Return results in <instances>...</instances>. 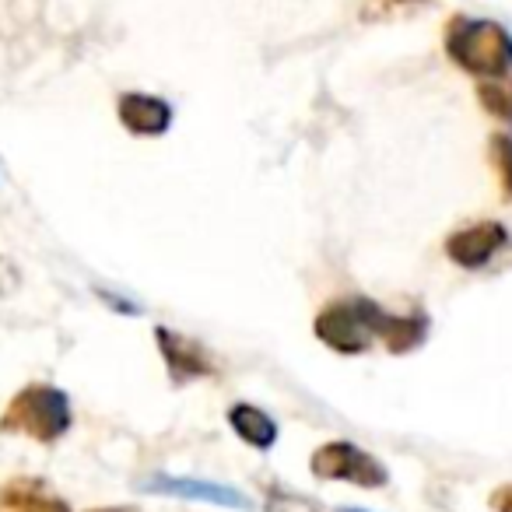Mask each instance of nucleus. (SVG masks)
Instances as JSON below:
<instances>
[{
    "label": "nucleus",
    "instance_id": "obj_16",
    "mask_svg": "<svg viewBox=\"0 0 512 512\" xmlns=\"http://www.w3.org/2000/svg\"><path fill=\"white\" fill-rule=\"evenodd\" d=\"M344 512H362V509H344Z\"/></svg>",
    "mask_w": 512,
    "mask_h": 512
},
{
    "label": "nucleus",
    "instance_id": "obj_10",
    "mask_svg": "<svg viewBox=\"0 0 512 512\" xmlns=\"http://www.w3.org/2000/svg\"><path fill=\"white\" fill-rule=\"evenodd\" d=\"M228 425L235 428V435H239L242 442H249V446H256V449H271L274 442H278V425H274V418L253 404H235L232 411H228Z\"/></svg>",
    "mask_w": 512,
    "mask_h": 512
},
{
    "label": "nucleus",
    "instance_id": "obj_11",
    "mask_svg": "<svg viewBox=\"0 0 512 512\" xmlns=\"http://www.w3.org/2000/svg\"><path fill=\"white\" fill-rule=\"evenodd\" d=\"M477 99H481L484 113H491V116H498V120L512 123V78L477 81Z\"/></svg>",
    "mask_w": 512,
    "mask_h": 512
},
{
    "label": "nucleus",
    "instance_id": "obj_1",
    "mask_svg": "<svg viewBox=\"0 0 512 512\" xmlns=\"http://www.w3.org/2000/svg\"><path fill=\"white\" fill-rule=\"evenodd\" d=\"M446 53L460 71L481 81L509 78L512 71V32L491 18L456 15L446 25Z\"/></svg>",
    "mask_w": 512,
    "mask_h": 512
},
{
    "label": "nucleus",
    "instance_id": "obj_3",
    "mask_svg": "<svg viewBox=\"0 0 512 512\" xmlns=\"http://www.w3.org/2000/svg\"><path fill=\"white\" fill-rule=\"evenodd\" d=\"M71 428V400L64 390L50 383H32L11 397V404L0 414L4 435H29L36 442H57Z\"/></svg>",
    "mask_w": 512,
    "mask_h": 512
},
{
    "label": "nucleus",
    "instance_id": "obj_4",
    "mask_svg": "<svg viewBox=\"0 0 512 512\" xmlns=\"http://www.w3.org/2000/svg\"><path fill=\"white\" fill-rule=\"evenodd\" d=\"M512 242L502 221H477V225L456 228L446 239V256L463 271H481Z\"/></svg>",
    "mask_w": 512,
    "mask_h": 512
},
{
    "label": "nucleus",
    "instance_id": "obj_2",
    "mask_svg": "<svg viewBox=\"0 0 512 512\" xmlns=\"http://www.w3.org/2000/svg\"><path fill=\"white\" fill-rule=\"evenodd\" d=\"M393 327V313L369 299H341L330 302L316 316V337L337 355H362L376 341H386Z\"/></svg>",
    "mask_w": 512,
    "mask_h": 512
},
{
    "label": "nucleus",
    "instance_id": "obj_5",
    "mask_svg": "<svg viewBox=\"0 0 512 512\" xmlns=\"http://www.w3.org/2000/svg\"><path fill=\"white\" fill-rule=\"evenodd\" d=\"M313 474L316 477H330V481H351L362 484V488H376L386 484V467L376 463L369 453H362L351 442H330L320 453L313 456Z\"/></svg>",
    "mask_w": 512,
    "mask_h": 512
},
{
    "label": "nucleus",
    "instance_id": "obj_15",
    "mask_svg": "<svg viewBox=\"0 0 512 512\" xmlns=\"http://www.w3.org/2000/svg\"><path fill=\"white\" fill-rule=\"evenodd\" d=\"M95 512H123V509H95Z\"/></svg>",
    "mask_w": 512,
    "mask_h": 512
},
{
    "label": "nucleus",
    "instance_id": "obj_12",
    "mask_svg": "<svg viewBox=\"0 0 512 512\" xmlns=\"http://www.w3.org/2000/svg\"><path fill=\"white\" fill-rule=\"evenodd\" d=\"M488 158H491V165H495V176H498V186H502V197L512 200V134H491Z\"/></svg>",
    "mask_w": 512,
    "mask_h": 512
},
{
    "label": "nucleus",
    "instance_id": "obj_13",
    "mask_svg": "<svg viewBox=\"0 0 512 512\" xmlns=\"http://www.w3.org/2000/svg\"><path fill=\"white\" fill-rule=\"evenodd\" d=\"M495 509H498V512H512V484H509V488H502V491L495 495Z\"/></svg>",
    "mask_w": 512,
    "mask_h": 512
},
{
    "label": "nucleus",
    "instance_id": "obj_7",
    "mask_svg": "<svg viewBox=\"0 0 512 512\" xmlns=\"http://www.w3.org/2000/svg\"><path fill=\"white\" fill-rule=\"evenodd\" d=\"M116 116L134 137H162L172 127V106L158 95L127 92L116 102Z\"/></svg>",
    "mask_w": 512,
    "mask_h": 512
},
{
    "label": "nucleus",
    "instance_id": "obj_8",
    "mask_svg": "<svg viewBox=\"0 0 512 512\" xmlns=\"http://www.w3.org/2000/svg\"><path fill=\"white\" fill-rule=\"evenodd\" d=\"M155 341H158V351H162V358H165V369H169L172 383L183 386V383H193V379H200V376L211 372V362H207L204 348H200L197 341H190V337L176 334V330L158 327Z\"/></svg>",
    "mask_w": 512,
    "mask_h": 512
},
{
    "label": "nucleus",
    "instance_id": "obj_9",
    "mask_svg": "<svg viewBox=\"0 0 512 512\" xmlns=\"http://www.w3.org/2000/svg\"><path fill=\"white\" fill-rule=\"evenodd\" d=\"M0 505L8 512H71L64 498L50 495L36 477H15L0 488Z\"/></svg>",
    "mask_w": 512,
    "mask_h": 512
},
{
    "label": "nucleus",
    "instance_id": "obj_6",
    "mask_svg": "<svg viewBox=\"0 0 512 512\" xmlns=\"http://www.w3.org/2000/svg\"><path fill=\"white\" fill-rule=\"evenodd\" d=\"M144 491H155V495H176V498H193V502H211L225 505V509H253V498H246L242 491L228 488V484L214 481H197V477H172V474H155L144 481Z\"/></svg>",
    "mask_w": 512,
    "mask_h": 512
},
{
    "label": "nucleus",
    "instance_id": "obj_14",
    "mask_svg": "<svg viewBox=\"0 0 512 512\" xmlns=\"http://www.w3.org/2000/svg\"><path fill=\"white\" fill-rule=\"evenodd\" d=\"M400 4H421V0H400Z\"/></svg>",
    "mask_w": 512,
    "mask_h": 512
}]
</instances>
